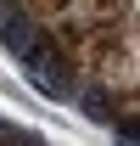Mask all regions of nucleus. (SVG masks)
Segmentation results:
<instances>
[{"mask_svg":"<svg viewBox=\"0 0 140 146\" xmlns=\"http://www.w3.org/2000/svg\"><path fill=\"white\" fill-rule=\"evenodd\" d=\"M0 28L45 90L140 146V0H0Z\"/></svg>","mask_w":140,"mask_h":146,"instance_id":"nucleus-1","label":"nucleus"},{"mask_svg":"<svg viewBox=\"0 0 140 146\" xmlns=\"http://www.w3.org/2000/svg\"><path fill=\"white\" fill-rule=\"evenodd\" d=\"M0 146H45L39 135H28V129H11V124H0Z\"/></svg>","mask_w":140,"mask_h":146,"instance_id":"nucleus-2","label":"nucleus"}]
</instances>
